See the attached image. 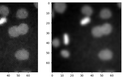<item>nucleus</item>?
<instances>
[{
  "instance_id": "nucleus-1",
  "label": "nucleus",
  "mask_w": 123,
  "mask_h": 79,
  "mask_svg": "<svg viewBox=\"0 0 123 79\" xmlns=\"http://www.w3.org/2000/svg\"><path fill=\"white\" fill-rule=\"evenodd\" d=\"M15 56L16 58L20 60H25L29 58V53L24 49L17 51L15 53Z\"/></svg>"
},
{
  "instance_id": "nucleus-2",
  "label": "nucleus",
  "mask_w": 123,
  "mask_h": 79,
  "mask_svg": "<svg viewBox=\"0 0 123 79\" xmlns=\"http://www.w3.org/2000/svg\"><path fill=\"white\" fill-rule=\"evenodd\" d=\"M112 54L111 52L109 50L105 49L101 51L99 53L98 56L101 59L108 60L111 59Z\"/></svg>"
},
{
  "instance_id": "nucleus-3",
  "label": "nucleus",
  "mask_w": 123,
  "mask_h": 79,
  "mask_svg": "<svg viewBox=\"0 0 123 79\" xmlns=\"http://www.w3.org/2000/svg\"><path fill=\"white\" fill-rule=\"evenodd\" d=\"M66 5L65 3H55L54 8L56 12L59 13H63L65 10Z\"/></svg>"
},
{
  "instance_id": "nucleus-4",
  "label": "nucleus",
  "mask_w": 123,
  "mask_h": 79,
  "mask_svg": "<svg viewBox=\"0 0 123 79\" xmlns=\"http://www.w3.org/2000/svg\"><path fill=\"white\" fill-rule=\"evenodd\" d=\"M28 15V12L26 9L21 8L17 11L16 16L17 18L19 19H24L27 17Z\"/></svg>"
},
{
  "instance_id": "nucleus-5",
  "label": "nucleus",
  "mask_w": 123,
  "mask_h": 79,
  "mask_svg": "<svg viewBox=\"0 0 123 79\" xmlns=\"http://www.w3.org/2000/svg\"><path fill=\"white\" fill-rule=\"evenodd\" d=\"M19 34L21 35L25 34L28 32L29 28L27 25L25 23H21L17 26Z\"/></svg>"
},
{
  "instance_id": "nucleus-6",
  "label": "nucleus",
  "mask_w": 123,
  "mask_h": 79,
  "mask_svg": "<svg viewBox=\"0 0 123 79\" xmlns=\"http://www.w3.org/2000/svg\"><path fill=\"white\" fill-rule=\"evenodd\" d=\"M102 31L104 34H107L110 33L112 30L111 25L107 23L101 26Z\"/></svg>"
},
{
  "instance_id": "nucleus-7",
  "label": "nucleus",
  "mask_w": 123,
  "mask_h": 79,
  "mask_svg": "<svg viewBox=\"0 0 123 79\" xmlns=\"http://www.w3.org/2000/svg\"><path fill=\"white\" fill-rule=\"evenodd\" d=\"M92 32L93 35L96 37H100L103 34L101 26H98L94 27L92 30Z\"/></svg>"
},
{
  "instance_id": "nucleus-8",
  "label": "nucleus",
  "mask_w": 123,
  "mask_h": 79,
  "mask_svg": "<svg viewBox=\"0 0 123 79\" xmlns=\"http://www.w3.org/2000/svg\"><path fill=\"white\" fill-rule=\"evenodd\" d=\"M8 33L10 36L14 37L18 36L20 35L18 30L17 26H16L10 28L9 29Z\"/></svg>"
},
{
  "instance_id": "nucleus-9",
  "label": "nucleus",
  "mask_w": 123,
  "mask_h": 79,
  "mask_svg": "<svg viewBox=\"0 0 123 79\" xmlns=\"http://www.w3.org/2000/svg\"><path fill=\"white\" fill-rule=\"evenodd\" d=\"M100 17L103 19H107L110 17L111 15V12L109 10L105 9L102 10L100 12Z\"/></svg>"
},
{
  "instance_id": "nucleus-10",
  "label": "nucleus",
  "mask_w": 123,
  "mask_h": 79,
  "mask_svg": "<svg viewBox=\"0 0 123 79\" xmlns=\"http://www.w3.org/2000/svg\"><path fill=\"white\" fill-rule=\"evenodd\" d=\"M81 11L83 13L87 16L91 15L93 12L92 8L87 6H85L82 7Z\"/></svg>"
},
{
  "instance_id": "nucleus-11",
  "label": "nucleus",
  "mask_w": 123,
  "mask_h": 79,
  "mask_svg": "<svg viewBox=\"0 0 123 79\" xmlns=\"http://www.w3.org/2000/svg\"><path fill=\"white\" fill-rule=\"evenodd\" d=\"M9 12V9L7 7L5 6H0V14L6 16L8 15Z\"/></svg>"
},
{
  "instance_id": "nucleus-12",
  "label": "nucleus",
  "mask_w": 123,
  "mask_h": 79,
  "mask_svg": "<svg viewBox=\"0 0 123 79\" xmlns=\"http://www.w3.org/2000/svg\"><path fill=\"white\" fill-rule=\"evenodd\" d=\"M63 42L66 45H68L69 42V38L68 35L67 33H65L63 36Z\"/></svg>"
},
{
  "instance_id": "nucleus-13",
  "label": "nucleus",
  "mask_w": 123,
  "mask_h": 79,
  "mask_svg": "<svg viewBox=\"0 0 123 79\" xmlns=\"http://www.w3.org/2000/svg\"><path fill=\"white\" fill-rule=\"evenodd\" d=\"M52 44L54 47H58L60 45L59 40L58 39L55 38L52 41Z\"/></svg>"
},
{
  "instance_id": "nucleus-14",
  "label": "nucleus",
  "mask_w": 123,
  "mask_h": 79,
  "mask_svg": "<svg viewBox=\"0 0 123 79\" xmlns=\"http://www.w3.org/2000/svg\"><path fill=\"white\" fill-rule=\"evenodd\" d=\"M61 54L62 57L65 58L68 57L70 55L69 52L66 50H62L61 51Z\"/></svg>"
},
{
  "instance_id": "nucleus-15",
  "label": "nucleus",
  "mask_w": 123,
  "mask_h": 79,
  "mask_svg": "<svg viewBox=\"0 0 123 79\" xmlns=\"http://www.w3.org/2000/svg\"><path fill=\"white\" fill-rule=\"evenodd\" d=\"M91 19L89 17H86L82 19L80 21V23L81 25L86 24L90 21Z\"/></svg>"
},
{
  "instance_id": "nucleus-16",
  "label": "nucleus",
  "mask_w": 123,
  "mask_h": 79,
  "mask_svg": "<svg viewBox=\"0 0 123 79\" xmlns=\"http://www.w3.org/2000/svg\"><path fill=\"white\" fill-rule=\"evenodd\" d=\"M7 20V19L5 17H3L0 19V25L6 22Z\"/></svg>"
},
{
  "instance_id": "nucleus-17",
  "label": "nucleus",
  "mask_w": 123,
  "mask_h": 79,
  "mask_svg": "<svg viewBox=\"0 0 123 79\" xmlns=\"http://www.w3.org/2000/svg\"><path fill=\"white\" fill-rule=\"evenodd\" d=\"M118 5L119 7H121V3H118Z\"/></svg>"
}]
</instances>
